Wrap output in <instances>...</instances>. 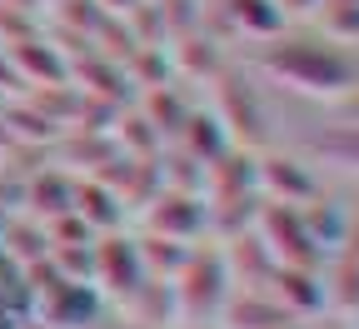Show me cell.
Listing matches in <instances>:
<instances>
[{
  "label": "cell",
  "mask_w": 359,
  "mask_h": 329,
  "mask_svg": "<svg viewBox=\"0 0 359 329\" xmlns=\"http://www.w3.org/2000/svg\"><path fill=\"white\" fill-rule=\"evenodd\" d=\"M255 70L269 75L275 85H290L299 95H330L344 100L349 90H359V55L349 45L330 40V35H290L280 30L275 40H264L255 51Z\"/></svg>",
  "instance_id": "cell-1"
},
{
  "label": "cell",
  "mask_w": 359,
  "mask_h": 329,
  "mask_svg": "<svg viewBox=\"0 0 359 329\" xmlns=\"http://www.w3.org/2000/svg\"><path fill=\"white\" fill-rule=\"evenodd\" d=\"M219 11L230 15L245 35H255L259 45L275 40L280 30H290V20H285V11L275 6V0H219Z\"/></svg>",
  "instance_id": "cell-2"
},
{
  "label": "cell",
  "mask_w": 359,
  "mask_h": 329,
  "mask_svg": "<svg viewBox=\"0 0 359 329\" xmlns=\"http://www.w3.org/2000/svg\"><path fill=\"white\" fill-rule=\"evenodd\" d=\"M195 329H205V324H195Z\"/></svg>",
  "instance_id": "cell-4"
},
{
  "label": "cell",
  "mask_w": 359,
  "mask_h": 329,
  "mask_svg": "<svg viewBox=\"0 0 359 329\" xmlns=\"http://www.w3.org/2000/svg\"><path fill=\"white\" fill-rule=\"evenodd\" d=\"M330 329H354V324H330Z\"/></svg>",
  "instance_id": "cell-3"
}]
</instances>
